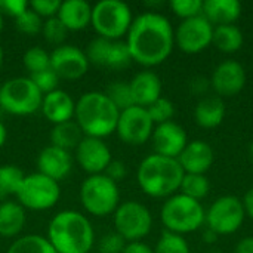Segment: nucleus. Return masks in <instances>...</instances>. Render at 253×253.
Listing matches in <instances>:
<instances>
[{
	"instance_id": "16",
	"label": "nucleus",
	"mask_w": 253,
	"mask_h": 253,
	"mask_svg": "<svg viewBox=\"0 0 253 253\" xmlns=\"http://www.w3.org/2000/svg\"><path fill=\"white\" fill-rule=\"evenodd\" d=\"M211 86L219 98L239 95L246 86V70L237 61H224L212 73Z\"/></svg>"
},
{
	"instance_id": "42",
	"label": "nucleus",
	"mask_w": 253,
	"mask_h": 253,
	"mask_svg": "<svg viewBox=\"0 0 253 253\" xmlns=\"http://www.w3.org/2000/svg\"><path fill=\"white\" fill-rule=\"evenodd\" d=\"M28 7H30V4L25 0H0V13H1V16L7 15V16H13L16 19Z\"/></svg>"
},
{
	"instance_id": "39",
	"label": "nucleus",
	"mask_w": 253,
	"mask_h": 253,
	"mask_svg": "<svg viewBox=\"0 0 253 253\" xmlns=\"http://www.w3.org/2000/svg\"><path fill=\"white\" fill-rule=\"evenodd\" d=\"M30 79L36 84V87L42 92V95H47V93L56 90V86L59 82V77L56 76V73L52 68L30 74Z\"/></svg>"
},
{
	"instance_id": "38",
	"label": "nucleus",
	"mask_w": 253,
	"mask_h": 253,
	"mask_svg": "<svg viewBox=\"0 0 253 253\" xmlns=\"http://www.w3.org/2000/svg\"><path fill=\"white\" fill-rule=\"evenodd\" d=\"M15 21H16V28L22 34H27V36L37 34L39 31H42V27H43L42 18L30 7L24 13H21Z\"/></svg>"
},
{
	"instance_id": "52",
	"label": "nucleus",
	"mask_w": 253,
	"mask_h": 253,
	"mask_svg": "<svg viewBox=\"0 0 253 253\" xmlns=\"http://www.w3.org/2000/svg\"><path fill=\"white\" fill-rule=\"evenodd\" d=\"M3 30V16H1V13H0V31Z\"/></svg>"
},
{
	"instance_id": "31",
	"label": "nucleus",
	"mask_w": 253,
	"mask_h": 253,
	"mask_svg": "<svg viewBox=\"0 0 253 253\" xmlns=\"http://www.w3.org/2000/svg\"><path fill=\"white\" fill-rule=\"evenodd\" d=\"M211 184L206 175H196V173H185L179 187L181 194L200 202L209 194Z\"/></svg>"
},
{
	"instance_id": "20",
	"label": "nucleus",
	"mask_w": 253,
	"mask_h": 253,
	"mask_svg": "<svg viewBox=\"0 0 253 253\" xmlns=\"http://www.w3.org/2000/svg\"><path fill=\"white\" fill-rule=\"evenodd\" d=\"M37 168L39 173L59 182L64 178H67V175L71 172L73 159L70 151H65L53 145H47L40 151L37 157Z\"/></svg>"
},
{
	"instance_id": "7",
	"label": "nucleus",
	"mask_w": 253,
	"mask_h": 253,
	"mask_svg": "<svg viewBox=\"0 0 253 253\" xmlns=\"http://www.w3.org/2000/svg\"><path fill=\"white\" fill-rule=\"evenodd\" d=\"M80 202L93 216H107L119 208L120 191L114 181L104 173L89 175L80 187Z\"/></svg>"
},
{
	"instance_id": "22",
	"label": "nucleus",
	"mask_w": 253,
	"mask_h": 253,
	"mask_svg": "<svg viewBox=\"0 0 253 253\" xmlns=\"http://www.w3.org/2000/svg\"><path fill=\"white\" fill-rule=\"evenodd\" d=\"M40 110L50 123L59 125L70 122L74 117L76 102L65 90L56 89L47 95H43Z\"/></svg>"
},
{
	"instance_id": "41",
	"label": "nucleus",
	"mask_w": 253,
	"mask_h": 253,
	"mask_svg": "<svg viewBox=\"0 0 253 253\" xmlns=\"http://www.w3.org/2000/svg\"><path fill=\"white\" fill-rule=\"evenodd\" d=\"M30 9H33L40 18H53L58 15L61 1L59 0H33L28 3Z\"/></svg>"
},
{
	"instance_id": "47",
	"label": "nucleus",
	"mask_w": 253,
	"mask_h": 253,
	"mask_svg": "<svg viewBox=\"0 0 253 253\" xmlns=\"http://www.w3.org/2000/svg\"><path fill=\"white\" fill-rule=\"evenodd\" d=\"M209 84H211V82H208L206 79H203V77H196V79L193 80V83H191V87H193L194 92L202 93V92H205V90L209 87Z\"/></svg>"
},
{
	"instance_id": "25",
	"label": "nucleus",
	"mask_w": 253,
	"mask_h": 253,
	"mask_svg": "<svg viewBox=\"0 0 253 253\" xmlns=\"http://www.w3.org/2000/svg\"><path fill=\"white\" fill-rule=\"evenodd\" d=\"M225 117V104L219 96H206L194 108V120L200 127L215 129Z\"/></svg>"
},
{
	"instance_id": "40",
	"label": "nucleus",
	"mask_w": 253,
	"mask_h": 253,
	"mask_svg": "<svg viewBox=\"0 0 253 253\" xmlns=\"http://www.w3.org/2000/svg\"><path fill=\"white\" fill-rule=\"evenodd\" d=\"M126 245V240L119 233H108L99 240V253H123Z\"/></svg>"
},
{
	"instance_id": "50",
	"label": "nucleus",
	"mask_w": 253,
	"mask_h": 253,
	"mask_svg": "<svg viewBox=\"0 0 253 253\" xmlns=\"http://www.w3.org/2000/svg\"><path fill=\"white\" fill-rule=\"evenodd\" d=\"M249 159H251V163L253 165V142L251 144V147H249Z\"/></svg>"
},
{
	"instance_id": "44",
	"label": "nucleus",
	"mask_w": 253,
	"mask_h": 253,
	"mask_svg": "<svg viewBox=\"0 0 253 253\" xmlns=\"http://www.w3.org/2000/svg\"><path fill=\"white\" fill-rule=\"evenodd\" d=\"M123 253H154V249H151L148 245L142 242H132L126 245Z\"/></svg>"
},
{
	"instance_id": "5",
	"label": "nucleus",
	"mask_w": 253,
	"mask_h": 253,
	"mask_svg": "<svg viewBox=\"0 0 253 253\" xmlns=\"http://www.w3.org/2000/svg\"><path fill=\"white\" fill-rule=\"evenodd\" d=\"M162 222L169 233L179 236L199 230L206 219V211L202 203L184 194L170 196L162 206Z\"/></svg>"
},
{
	"instance_id": "17",
	"label": "nucleus",
	"mask_w": 253,
	"mask_h": 253,
	"mask_svg": "<svg viewBox=\"0 0 253 253\" xmlns=\"http://www.w3.org/2000/svg\"><path fill=\"white\" fill-rule=\"evenodd\" d=\"M76 160L89 175H99L105 172L113 159L108 145L102 139L84 136L76 148Z\"/></svg>"
},
{
	"instance_id": "48",
	"label": "nucleus",
	"mask_w": 253,
	"mask_h": 253,
	"mask_svg": "<svg viewBox=\"0 0 253 253\" xmlns=\"http://www.w3.org/2000/svg\"><path fill=\"white\" fill-rule=\"evenodd\" d=\"M218 237H219V236L215 234L213 231H211L209 228H208V231L203 234V240H205L206 243H215V242L218 240Z\"/></svg>"
},
{
	"instance_id": "9",
	"label": "nucleus",
	"mask_w": 253,
	"mask_h": 253,
	"mask_svg": "<svg viewBox=\"0 0 253 253\" xmlns=\"http://www.w3.org/2000/svg\"><path fill=\"white\" fill-rule=\"evenodd\" d=\"M59 197V184L39 172L27 175L16 193L19 205L30 211H47L58 203Z\"/></svg>"
},
{
	"instance_id": "3",
	"label": "nucleus",
	"mask_w": 253,
	"mask_h": 253,
	"mask_svg": "<svg viewBox=\"0 0 253 253\" xmlns=\"http://www.w3.org/2000/svg\"><path fill=\"white\" fill-rule=\"evenodd\" d=\"M184 175L185 173L176 159L154 153L139 163L136 179L147 196L154 199H169L179 191Z\"/></svg>"
},
{
	"instance_id": "35",
	"label": "nucleus",
	"mask_w": 253,
	"mask_h": 253,
	"mask_svg": "<svg viewBox=\"0 0 253 253\" xmlns=\"http://www.w3.org/2000/svg\"><path fill=\"white\" fill-rule=\"evenodd\" d=\"M147 111L154 125H163V123L172 122V117L175 114V107L169 99L159 98L156 102L147 107Z\"/></svg>"
},
{
	"instance_id": "12",
	"label": "nucleus",
	"mask_w": 253,
	"mask_h": 253,
	"mask_svg": "<svg viewBox=\"0 0 253 253\" xmlns=\"http://www.w3.org/2000/svg\"><path fill=\"white\" fill-rule=\"evenodd\" d=\"M153 130L154 123L150 119L147 108L133 105L120 111L116 132L125 144L142 145L151 138Z\"/></svg>"
},
{
	"instance_id": "23",
	"label": "nucleus",
	"mask_w": 253,
	"mask_h": 253,
	"mask_svg": "<svg viewBox=\"0 0 253 253\" xmlns=\"http://www.w3.org/2000/svg\"><path fill=\"white\" fill-rule=\"evenodd\" d=\"M56 16L68 31H80L90 24L92 6L84 0H65L61 1Z\"/></svg>"
},
{
	"instance_id": "21",
	"label": "nucleus",
	"mask_w": 253,
	"mask_h": 253,
	"mask_svg": "<svg viewBox=\"0 0 253 253\" xmlns=\"http://www.w3.org/2000/svg\"><path fill=\"white\" fill-rule=\"evenodd\" d=\"M130 93L133 105L147 108L162 98V80L153 71H141L130 82Z\"/></svg>"
},
{
	"instance_id": "15",
	"label": "nucleus",
	"mask_w": 253,
	"mask_h": 253,
	"mask_svg": "<svg viewBox=\"0 0 253 253\" xmlns=\"http://www.w3.org/2000/svg\"><path fill=\"white\" fill-rule=\"evenodd\" d=\"M50 68L59 79L77 80L87 73L89 61L86 53L73 44H61L50 53Z\"/></svg>"
},
{
	"instance_id": "19",
	"label": "nucleus",
	"mask_w": 253,
	"mask_h": 253,
	"mask_svg": "<svg viewBox=\"0 0 253 253\" xmlns=\"http://www.w3.org/2000/svg\"><path fill=\"white\" fill-rule=\"evenodd\" d=\"M178 163L181 165L184 173H196V175H205L213 165L215 156L212 147L202 141H188L182 153L178 156Z\"/></svg>"
},
{
	"instance_id": "1",
	"label": "nucleus",
	"mask_w": 253,
	"mask_h": 253,
	"mask_svg": "<svg viewBox=\"0 0 253 253\" xmlns=\"http://www.w3.org/2000/svg\"><path fill=\"white\" fill-rule=\"evenodd\" d=\"M132 61L144 67L165 62L175 46V31L169 19L159 12L138 15L126 34Z\"/></svg>"
},
{
	"instance_id": "26",
	"label": "nucleus",
	"mask_w": 253,
	"mask_h": 253,
	"mask_svg": "<svg viewBox=\"0 0 253 253\" xmlns=\"http://www.w3.org/2000/svg\"><path fill=\"white\" fill-rule=\"evenodd\" d=\"M25 225V209L16 202L0 203V236L15 237Z\"/></svg>"
},
{
	"instance_id": "33",
	"label": "nucleus",
	"mask_w": 253,
	"mask_h": 253,
	"mask_svg": "<svg viewBox=\"0 0 253 253\" xmlns=\"http://www.w3.org/2000/svg\"><path fill=\"white\" fill-rule=\"evenodd\" d=\"M24 65L30 71V74L47 70L50 68V53L40 46L30 47L24 53Z\"/></svg>"
},
{
	"instance_id": "46",
	"label": "nucleus",
	"mask_w": 253,
	"mask_h": 253,
	"mask_svg": "<svg viewBox=\"0 0 253 253\" xmlns=\"http://www.w3.org/2000/svg\"><path fill=\"white\" fill-rule=\"evenodd\" d=\"M242 203H243V208H245L246 215L253 219V187L251 190H248V193L245 194Z\"/></svg>"
},
{
	"instance_id": "36",
	"label": "nucleus",
	"mask_w": 253,
	"mask_h": 253,
	"mask_svg": "<svg viewBox=\"0 0 253 253\" xmlns=\"http://www.w3.org/2000/svg\"><path fill=\"white\" fill-rule=\"evenodd\" d=\"M67 28L65 25L59 21L58 16H53V18H47L44 22H43V27H42V33H43V37L46 42L52 43V44H56V46H61V43L65 40L67 37Z\"/></svg>"
},
{
	"instance_id": "14",
	"label": "nucleus",
	"mask_w": 253,
	"mask_h": 253,
	"mask_svg": "<svg viewBox=\"0 0 253 253\" xmlns=\"http://www.w3.org/2000/svg\"><path fill=\"white\" fill-rule=\"evenodd\" d=\"M213 25L203 16L182 21L175 31V44L185 53L194 55L203 52L212 44Z\"/></svg>"
},
{
	"instance_id": "27",
	"label": "nucleus",
	"mask_w": 253,
	"mask_h": 253,
	"mask_svg": "<svg viewBox=\"0 0 253 253\" xmlns=\"http://www.w3.org/2000/svg\"><path fill=\"white\" fill-rule=\"evenodd\" d=\"M83 139V132L79 125L73 120L55 125L50 132V145L62 148L65 151L76 150L80 141Z\"/></svg>"
},
{
	"instance_id": "24",
	"label": "nucleus",
	"mask_w": 253,
	"mask_h": 253,
	"mask_svg": "<svg viewBox=\"0 0 253 253\" xmlns=\"http://www.w3.org/2000/svg\"><path fill=\"white\" fill-rule=\"evenodd\" d=\"M202 15L213 25L234 24L242 15V4L239 0H205Z\"/></svg>"
},
{
	"instance_id": "37",
	"label": "nucleus",
	"mask_w": 253,
	"mask_h": 253,
	"mask_svg": "<svg viewBox=\"0 0 253 253\" xmlns=\"http://www.w3.org/2000/svg\"><path fill=\"white\" fill-rule=\"evenodd\" d=\"M172 12L182 21L200 16L203 12V0H172Z\"/></svg>"
},
{
	"instance_id": "43",
	"label": "nucleus",
	"mask_w": 253,
	"mask_h": 253,
	"mask_svg": "<svg viewBox=\"0 0 253 253\" xmlns=\"http://www.w3.org/2000/svg\"><path fill=\"white\" fill-rule=\"evenodd\" d=\"M105 176H108L111 181H114L116 184L119 181H122L125 176H126V166L123 162H119V160H111L110 165L107 166L105 172H104Z\"/></svg>"
},
{
	"instance_id": "34",
	"label": "nucleus",
	"mask_w": 253,
	"mask_h": 253,
	"mask_svg": "<svg viewBox=\"0 0 253 253\" xmlns=\"http://www.w3.org/2000/svg\"><path fill=\"white\" fill-rule=\"evenodd\" d=\"M154 253H190V246L182 236L165 231L156 245Z\"/></svg>"
},
{
	"instance_id": "8",
	"label": "nucleus",
	"mask_w": 253,
	"mask_h": 253,
	"mask_svg": "<svg viewBox=\"0 0 253 253\" xmlns=\"http://www.w3.org/2000/svg\"><path fill=\"white\" fill-rule=\"evenodd\" d=\"M43 95L30 77H15L0 87V108L13 116H30L40 110Z\"/></svg>"
},
{
	"instance_id": "32",
	"label": "nucleus",
	"mask_w": 253,
	"mask_h": 253,
	"mask_svg": "<svg viewBox=\"0 0 253 253\" xmlns=\"http://www.w3.org/2000/svg\"><path fill=\"white\" fill-rule=\"evenodd\" d=\"M104 93L107 95V98L114 104V107L119 111H123V110L133 107L130 86L127 82H113L108 84V87Z\"/></svg>"
},
{
	"instance_id": "30",
	"label": "nucleus",
	"mask_w": 253,
	"mask_h": 253,
	"mask_svg": "<svg viewBox=\"0 0 253 253\" xmlns=\"http://www.w3.org/2000/svg\"><path fill=\"white\" fill-rule=\"evenodd\" d=\"M25 175L15 165H4L0 168V200L9 196H16Z\"/></svg>"
},
{
	"instance_id": "51",
	"label": "nucleus",
	"mask_w": 253,
	"mask_h": 253,
	"mask_svg": "<svg viewBox=\"0 0 253 253\" xmlns=\"http://www.w3.org/2000/svg\"><path fill=\"white\" fill-rule=\"evenodd\" d=\"M1 65H3V49L0 46V68H1Z\"/></svg>"
},
{
	"instance_id": "6",
	"label": "nucleus",
	"mask_w": 253,
	"mask_h": 253,
	"mask_svg": "<svg viewBox=\"0 0 253 253\" xmlns=\"http://www.w3.org/2000/svg\"><path fill=\"white\" fill-rule=\"evenodd\" d=\"M132 10L122 0H101L92 7L90 25L102 39L120 40L132 25Z\"/></svg>"
},
{
	"instance_id": "11",
	"label": "nucleus",
	"mask_w": 253,
	"mask_h": 253,
	"mask_svg": "<svg viewBox=\"0 0 253 253\" xmlns=\"http://www.w3.org/2000/svg\"><path fill=\"white\" fill-rule=\"evenodd\" d=\"M246 218L243 203L236 196L216 199L206 212V225L218 236H228L239 231Z\"/></svg>"
},
{
	"instance_id": "45",
	"label": "nucleus",
	"mask_w": 253,
	"mask_h": 253,
	"mask_svg": "<svg viewBox=\"0 0 253 253\" xmlns=\"http://www.w3.org/2000/svg\"><path fill=\"white\" fill-rule=\"evenodd\" d=\"M234 253H253V237H245V239H242L237 243Z\"/></svg>"
},
{
	"instance_id": "2",
	"label": "nucleus",
	"mask_w": 253,
	"mask_h": 253,
	"mask_svg": "<svg viewBox=\"0 0 253 253\" xmlns=\"http://www.w3.org/2000/svg\"><path fill=\"white\" fill-rule=\"evenodd\" d=\"M47 240L56 253H89L95 233L89 219L76 211L56 213L47 227Z\"/></svg>"
},
{
	"instance_id": "10",
	"label": "nucleus",
	"mask_w": 253,
	"mask_h": 253,
	"mask_svg": "<svg viewBox=\"0 0 253 253\" xmlns=\"http://www.w3.org/2000/svg\"><path fill=\"white\" fill-rule=\"evenodd\" d=\"M114 227L126 242H141L153 227L151 212L138 202H125L114 212Z\"/></svg>"
},
{
	"instance_id": "18",
	"label": "nucleus",
	"mask_w": 253,
	"mask_h": 253,
	"mask_svg": "<svg viewBox=\"0 0 253 253\" xmlns=\"http://www.w3.org/2000/svg\"><path fill=\"white\" fill-rule=\"evenodd\" d=\"M151 141L156 154L170 159H178V156L188 144V138L184 127L175 122L157 125L153 130Z\"/></svg>"
},
{
	"instance_id": "4",
	"label": "nucleus",
	"mask_w": 253,
	"mask_h": 253,
	"mask_svg": "<svg viewBox=\"0 0 253 253\" xmlns=\"http://www.w3.org/2000/svg\"><path fill=\"white\" fill-rule=\"evenodd\" d=\"M120 111L104 92H87L76 102V123L90 138L110 136L117 129Z\"/></svg>"
},
{
	"instance_id": "29",
	"label": "nucleus",
	"mask_w": 253,
	"mask_h": 253,
	"mask_svg": "<svg viewBox=\"0 0 253 253\" xmlns=\"http://www.w3.org/2000/svg\"><path fill=\"white\" fill-rule=\"evenodd\" d=\"M6 253H56L46 237L28 234L15 240Z\"/></svg>"
},
{
	"instance_id": "28",
	"label": "nucleus",
	"mask_w": 253,
	"mask_h": 253,
	"mask_svg": "<svg viewBox=\"0 0 253 253\" xmlns=\"http://www.w3.org/2000/svg\"><path fill=\"white\" fill-rule=\"evenodd\" d=\"M245 43V37L242 30L234 25H218L213 27V37H212V44L216 46L224 53H234L240 50V47Z\"/></svg>"
},
{
	"instance_id": "13",
	"label": "nucleus",
	"mask_w": 253,
	"mask_h": 253,
	"mask_svg": "<svg viewBox=\"0 0 253 253\" xmlns=\"http://www.w3.org/2000/svg\"><path fill=\"white\" fill-rule=\"evenodd\" d=\"M84 53L87 56L89 64L111 70L125 68L132 62L129 47L123 40H108L96 37L87 44Z\"/></svg>"
},
{
	"instance_id": "49",
	"label": "nucleus",
	"mask_w": 253,
	"mask_h": 253,
	"mask_svg": "<svg viewBox=\"0 0 253 253\" xmlns=\"http://www.w3.org/2000/svg\"><path fill=\"white\" fill-rule=\"evenodd\" d=\"M6 136H7L6 127H4V125L0 122V148L4 145V142H6Z\"/></svg>"
}]
</instances>
